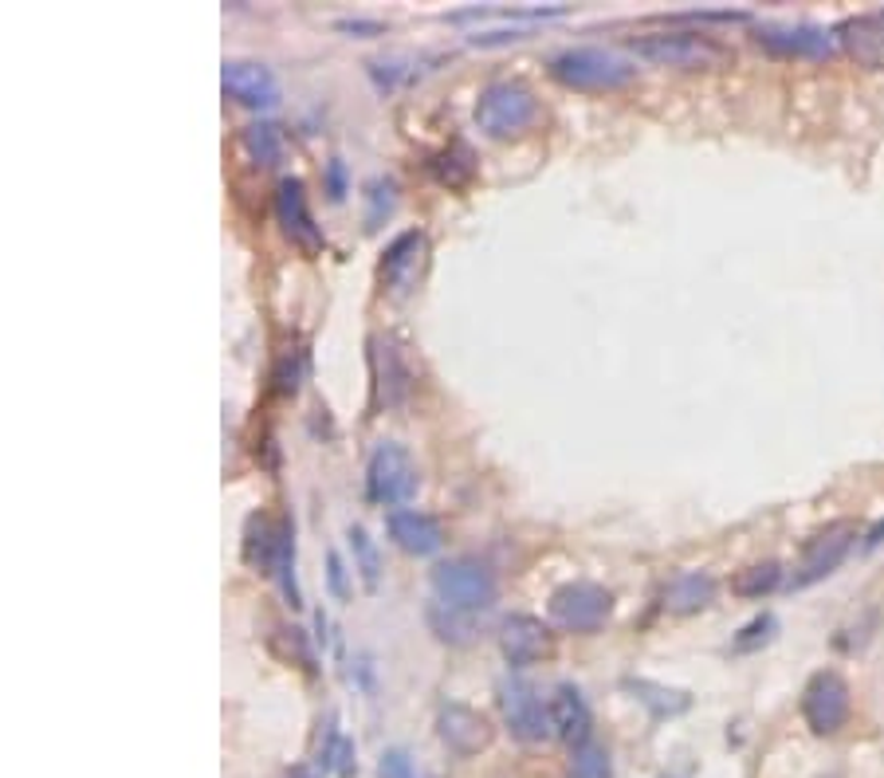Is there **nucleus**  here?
<instances>
[{"instance_id":"a211bd4d","label":"nucleus","mask_w":884,"mask_h":778,"mask_svg":"<svg viewBox=\"0 0 884 778\" xmlns=\"http://www.w3.org/2000/svg\"><path fill=\"white\" fill-rule=\"evenodd\" d=\"M385 527H389V538H394L405 555L429 558V555H437V550L444 547V531H441V523L429 515V511L397 508V511H389Z\"/></svg>"},{"instance_id":"c85d7f7f","label":"nucleus","mask_w":884,"mask_h":778,"mask_svg":"<svg viewBox=\"0 0 884 778\" xmlns=\"http://www.w3.org/2000/svg\"><path fill=\"white\" fill-rule=\"evenodd\" d=\"M570 778H614L609 751L597 747V743H582V747H574V767H570Z\"/></svg>"},{"instance_id":"ddd939ff","label":"nucleus","mask_w":884,"mask_h":778,"mask_svg":"<svg viewBox=\"0 0 884 778\" xmlns=\"http://www.w3.org/2000/svg\"><path fill=\"white\" fill-rule=\"evenodd\" d=\"M755 39L770 56L782 59H826L837 48V32L814 28V24H759Z\"/></svg>"},{"instance_id":"bb28decb","label":"nucleus","mask_w":884,"mask_h":778,"mask_svg":"<svg viewBox=\"0 0 884 778\" xmlns=\"http://www.w3.org/2000/svg\"><path fill=\"white\" fill-rule=\"evenodd\" d=\"M350 547H354V570L362 574L365 590H377V578H382V555H377L374 538L365 535V527H350Z\"/></svg>"},{"instance_id":"7c9ffc66","label":"nucleus","mask_w":884,"mask_h":778,"mask_svg":"<svg viewBox=\"0 0 884 778\" xmlns=\"http://www.w3.org/2000/svg\"><path fill=\"white\" fill-rule=\"evenodd\" d=\"M323 767L335 770V775H342V778L354 770V743L335 728H330V743L323 747Z\"/></svg>"},{"instance_id":"0eeeda50","label":"nucleus","mask_w":884,"mask_h":778,"mask_svg":"<svg viewBox=\"0 0 884 778\" xmlns=\"http://www.w3.org/2000/svg\"><path fill=\"white\" fill-rule=\"evenodd\" d=\"M614 614V594L597 582H567L550 594V622L567 634H597Z\"/></svg>"},{"instance_id":"f257e3e1","label":"nucleus","mask_w":884,"mask_h":778,"mask_svg":"<svg viewBox=\"0 0 884 778\" xmlns=\"http://www.w3.org/2000/svg\"><path fill=\"white\" fill-rule=\"evenodd\" d=\"M244 558L248 567H256L260 574L276 578L283 597L291 605H303L295 587V527L291 519H271V515H252L244 527Z\"/></svg>"},{"instance_id":"6e6552de","label":"nucleus","mask_w":884,"mask_h":778,"mask_svg":"<svg viewBox=\"0 0 884 778\" xmlns=\"http://www.w3.org/2000/svg\"><path fill=\"white\" fill-rule=\"evenodd\" d=\"M849 708H853V692L846 676L834 669L814 673L802 688V720L814 735H837L849 723Z\"/></svg>"},{"instance_id":"f3484780","label":"nucleus","mask_w":884,"mask_h":778,"mask_svg":"<svg viewBox=\"0 0 884 778\" xmlns=\"http://www.w3.org/2000/svg\"><path fill=\"white\" fill-rule=\"evenodd\" d=\"M224 95L236 98L244 106H276L279 103V83L271 68L252 63V59H224L221 68Z\"/></svg>"},{"instance_id":"2eb2a0df","label":"nucleus","mask_w":884,"mask_h":778,"mask_svg":"<svg viewBox=\"0 0 884 778\" xmlns=\"http://www.w3.org/2000/svg\"><path fill=\"white\" fill-rule=\"evenodd\" d=\"M370 365H374V405L397 409L414 394V374L405 365L402 350L389 338H370Z\"/></svg>"},{"instance_id":"7ed1b4c3","label":"nucleus","mask_w":884,"mask_h":778,"mask_svg":"<svg viewBox=\"0 0 884 778\" xmlns=\"http://www.w3.org/2000/svg\"><path fill=\"white\" fill-rule=\"evenodd\" d=\"M538 118H543V106L523 79H496L476 98V126L488 138H520Z\"/></svg>"},{"instance_id":"e433bc0d","label":"nucleus","mask_w":884,"mask_h":778,"mask_svg":"<svg viewBox=\"0 0 884 778\" xmlns=\"http://www.w3.org/2000/svg\"><path fill=\"white\" fill-rule=\"evenodd\" d=\"M881 543H884V523H876V527H873V531H869V535H865V550L881 547Z\"/></svg>"},{"instance_id":"b1692460","label":"nucleus","mask_w":884,"mask_h":778,"mask_svg":"<svg viewBox=\"0 0 884 778\" xmlns=\"http://www.w3.org/2000/svg\"><path fill=\"white\" fill-rule=\"evenodd\" d=\"M782 587V567L779 562H755V567L740 570L731 578V590L740 597H767Z\"/></svg>"},{"instance_id":"c9c22d12","label":"nucleus","mask_w":884,"mask_h":778,"mask_svg":"<svg viewBox=\"0 0 884 778\" xmlns=\"http://www.w3.org/2000/svg\"><path fill=\"white\" fill-rule=\"evenodd\" d=\"M338 28L342 32H374V36H382V24H365V20H342Z\"/></svg>"},{"instance_id":"412c9836","label":"nucleus","mask_w":884,"mask_h":778,"mask_svg":"<svg viewBox=\"0 0 884 778\" xmlns=\"http://www.w3.org/2000/svg\"><path fill=\"white\" fill-rule=\"evenodd\" d=\"M625 692H633V700L649 708L653 720H673V716H684L693 708V696L681 688H664L656 681H644V676H629L625 681Z\"/></svg>"},{"instance_id":"f8f14e48","label":"nucleus","mask_w":884,"mask_h":778,"mask_svg":"<svg viewBox=\"0 0 884 778\" xmlns=\"http://www.w3.org/2000/svg\"><path fill=\"white\" fill-rule=\"evenodd\" d=\"M276 221L279 229H283V236H288L299 252L318 256V252L327 248V236H323V229H318L315 217H311L307 189H303L299 177H283V182L276 185Z\"/></svg>"},{"instance_id":"9b49d317","label":"nucleus","mask_w":884,"mask_h":778,"mask_svg":"<svg viewBox=\"0 0 884 778\" xmlns=\"http://www.w3.org/2000/svg\"><path fill=\"white\" fill-rule=\"evenodd\" d=\"M500 708H503V720H508V731L520 743H543L550 731H555L550 708L543 704V696H538L527 681H520V676H511V681L500 684Z\"/></svg>"},{"instance_id":"aec40b11","label":"nucleus","mask_w":884,"mask_h":778,"mask_svg":"<svg viewBox=\"0 0 884 778\" xmlns=\"http://www.w3.org/2000/svg\"><path fill=\"white\" fill-rule=\"evenodd\" d=\"M716 602V578L703 570H684L664 587V609L668 614H700Z\"/></svg>"},{"instance_id":"4468645a","label":"nucleus","mask_w":884,"mask_h":778,"mask_svg":"<svg viewBox=\"0 0 884 778\" xmlns=\"http://www.w3.org/2000/svg\"><path fill=\"white\" fill-rule=\"evenodd\" d=\"M500 649L511 669H527V664L547 661L555 653V634L531 614H511L500 625Z\"/></svg>"},{"instance_id":"c756f323","label":"nucleus","mask_w":884,"mask_h":778,"mask_svg":"<svg viewBox=\"0 0 884 778\" xmlns=\"http://www.w3.org/2000/svg\"><path fill=\"white\" fill-rule=\"evenodd\" d=\"M775 634H779V617L759 614L755 622H747L740 629V637H735V653H755V649H763V645L775 641Z\"/></svg>"},{"instance_id":"72a5a7b5","label":"nucleus","mask_w":884,"mask_h":778,"mask_svg":"<svg viewBox=\"0 0 884 778\" xmlns=\"http://www.w3.org/2000/svg\"><path fill=\"white\" fill-rule=\"evenodd\" d=\"M327 582H330V594H335L338 602H347L350 582H347V567H342V555H338V550L327 555Z\"/></svg>"},{"instance_id":"5701e85b","label":"nucleus","mask_w":884,"mask_h":778,"mask_svg":"<svg viewBox=\"0 0 884 778\" xmlns=\"http://www.w3.org/2000/svg\"><path fill=\"white\" fill-rule=\"evenodd\" d=\"M429 625H433V634L449 645H468L472 637H476V622H472V614L452 609V605H444V602L429 605Z\"/></svg>"},{"instance_id":"39448f33","label":"nucleus","mask_w":884,"mask_h":778,"mask_svg":"<svg viewBox=\"0 0 884 778\" xmlns=\"http://www.w3.org/2000/svg\"><path fill=\"white\" fill-rule=\"evenodd\" d=\"M429 582H433L437 602L452 605V609H464V614L491 609L496 597H500V582H496V574L484 567L480 558H449V562L433 567Z\"/></svg>"},{"instance_id":"423d86ee","label":"nucleus","mask_w":884,"mask_h":778,"mask_svg":"<svg viewBox=\"0 0 884 778\" xmlns=\"http://www.w3.org/2000/svg\"><path fill=\"white\" fill-rule=\"evenodd\" d=\"M417 464L414 456L402 449L397 441H382L374 452H370V464H365V491L370 500L382 503V508H402L417 496Z\"/></svg>"},{"instance_id":"9d476101","label":"nucleus","mask_w":884,"mask_h":778,"mask_svg":"<svg viewBox=\"0 0 884 778\" xmlns=\"http://www.w3.org/2000/svg\"><path fill=\"white\" fill-rule=\"evenodd\" d=\"M853 543H857V523H853V519H837V523L822 527L806 543V550H802V562L794 567L790 587L806 590V587H814V582H822V578H829L837 567H841V562H846V555L853 550Z\"/></svg>"},{"instance_id":"20e7f679","label":"nucleus","mask_w":884,"mask_h":778,"mask_svg":"<svg viewBox=\"0 0 884 778\" xmlns=\"http://www.w3.org/2000/svg\"><path fill=\"white\" fill-rule=\"evenodd\" d=\"M547 68L558 83L574 91H617L637 79L633 63L609 48H562L550 56Z\"/></svg>"},{"instance_id":"473e14b6","label":"nucleus","mask_w":884,"mask_h":778,"mask_svg":"<svg viewBox=\"0 0 884 778\" xmlns=\"http://www.w3.org/2000/svg\"><path fill=\"white\" fill-rule=\"evenodd\" d=\"M377 775L382 778H417V767L402 747H389V751H382V759H377Z\"/></svg>"},{"instance_id":"cd10ccee","label":"nucleus","mask_w":884,"mask_h":778,"mask_svg":"<svg viewBox=\"0 0 884 778\" xmlns=\"http://www.w3.org/2000/svg\"><path fill=\"white\" fill-rule=\"evenodd\" d=\"M303 370H307V358H303V350H283V355L276 358V370H271V390L283 397H291L299 390V382H303Z\"/></svg>"},{"instance_id":"2f4dec72","label":"nucleus","mask_w":884,"mask_h":778,"mask_svg":"<svg viewBox=\"0 0 884 778\" xmlns=\"http://www.w3.org/2000/svg\"><path fill=\"white\" fill-rule=\"evenodd\" d=\"M279 637H283V653H288V661L303 664L307 673H315V649H311V641L303 637V629H279Z\"/></svg>"},{"instance_id":"4be33fe9","label":"nucleus","mask_w":884,"mask_h":778,"mask_svg":"<svg viewBox=\"0 0 884 778\" xmlns=\"http://www.w3.org/2000/svg\"><path fill=\"white\" fill-rule=\"evenodd\" d=\"M837 39H841L857 59H865L869 68H876V63H881V48H884V12L881 16L846 20V24L837 28Z\"/></svg>"},{"instance_id":"f03ea898","label":"nucleus","mask_w":884,"mask_h":778,"mask_svg":"<svg viewBox=\"0 0 884 778\" xmlns=\"http://www.w3.org/2000/svg\"><path fill=\"white\" fill-rule=\"evenodd\" d=\"M629 51L656 68H681V71H716L731 63V48L720 44L716 36H703V32H644V36L629 39Z\"/></svg>"},{"instance_id":"dca6fc26","label":"nucleus","mask_w":884,"mask_h":778,"mask_svg":"<svg viewBox=\"0 0 884 778\" xmlns=\"http://www.w3.org/2000/svg\"><path fill=\"white\" fill-rule=\"evenodd\" d=\"M437 731H441V740L449 751H456V755H480L484 747L491 743V723L484 711L468 708V704H441V711H437Z\"/></svg>"},{"instance_id":"a878e982","label":"nucleus","mask_w":884,"mask_h":778,"mask_svg":"<svg viewBox=\"0 0 884 778\" xmlns=\"http://www.w3.org/2000/svg\"><path fill=\"white\" fill-rule=\"evenodd\" d=\"M397 209V182L394 177H374L365 185V229L374 232L385 224V217Z\"/></svg>"},{"instance_id":"393cba45","label":"nucleus","mask_w":884,"mask_h":778,"mask_svg":"<svg viewBox=\"0 0 884 778\" xmlns=\"http://www.w3.org/2000/svg\"><path fill=\"white\" fill-rule=\"evenodd\" d=\"M244 146H248V154L260 165H279V158H283V130L276 123H252L244 130Z\"/></svg>"},{"instance_id":"4c0bfd02","label":"nucleus","mask_w":884,"mask_h":778,"mask_svg":"<svg viewBox=\"0 0 884 778\" xmlns=\"http://www.w3.org/2000/svg\"><path fill=\"white\" fill-rule=\"evenodd\" d=\"M291 778H315V775H311V770H295Z\"/></svg>"},{"instance_id":"1a4fd4ad","label":"nucleus","mask_w":884,"mask_h":778,"mask_svg":"<svg viewBox=\"0 0 884 778\" xmlns=\"http://www.w3.org/2000/svg\"><path fill=\"white\" fill-rule=\"evenodd\" d=\"M424 268H429V236H424L421 229L402 232V236L385 248L382 264H377L382 291L389 299H409L417 291V283L424 279Z\"/></svg>"},{"instance_id":"6ab92c4d","label":"nucleus","mask_w":884,"mask_h":778,"mask_svg":"<svg viewBox=\"0 0 884 778\" xmlns=\"http://www.w3.org/2000/svg\"><path fill=\"white\" fill-rule=\"evenodd\" d=\"M550 723H555V735H562L567 743L582 747L590 743V704L586 696L574 688V684H558L555 696H550Z\"/></svg>"},{"instance_id":"f704fd0d","label":"nucleus","mask_w":884,"mask_h":778,"mask_svg":"<svg viewBox=\"0 0 884 778\" xmlns=\"http://www.w3.org/2000/svg\"><path fill=\"white\" fill-rule=\"evenodd\" d=\"M327 193H330V201H342V197H347V165H342V158H330L327 162Z\"/></svg>"}]
</instances>
